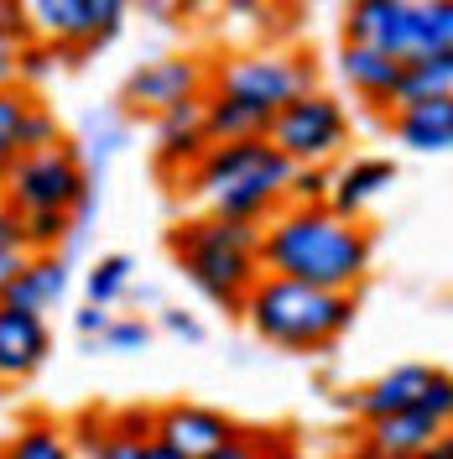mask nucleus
<instances>
[{
  "label": "nucleus",
  "mask_w": 453,
  "mask_h": 459,
  "mask_svg": "<svg viewBox=\"0 0 453 459\" xmlns=\"http://www.w3.org/2000/svg\"><path fill=\"white\" fill-rule=\"evenodd\" d=\"M375 266V240L360 220H344L329 204H282L261 225V272L312 282L329 292H360Z\"/></svg>",
  "instance_id": "f257e3e1"
},
{
  "label": "nucleus",
  "mask_w": 453,
  "mask_h": 459,
  "mask_svg": "<svg viewBox=\"0 0 453 459\" xmlns=\"http://www.w3.org/2000/svg\"><path fill=\"white\" fill-rule=\"evenodd\" d=\"M240 318L251 324V334L261 344H277L286 355H318L349 334L355 292H329V287L261 272L240 303Z\"/></svg>",
  "instance_id": "f03ea898"
},
{
  "label": "nucleus",
  "mask_w": 453,
  "mask_h": 459,
  "mask_svg": "<svg viewBox=\"0 0 453 459\" xmlns=\"http://www.w3.org/2000/svg\"><path fill=\"white\" fill-rule=\"evenodd\" d=\"M167 246L183 266V277L199 287L209 303H219L225 314H240L245 292L261 277V225L225 220V214H199V220H183L172 230Z\"/></svg>",
  "instance_id": "7ed1b4c3"
},
{
  "label": "nucleus",
  "mask_w": 453,
  "mask_h": 459,
  "mask_svg": "<svg viewBox=\"0 0 453 459\" xmlns=\"http://www.w3.org/2000/svg\"><path fill=\"white\" fill-rule=\"evenodd\" d=\"M94 188V178L84 168V152L68 142L37 146V152H16V162L0 178V199L11 204L16 214H31V209H63L73 214Z\"/></svg>",
  "instance_id": "20e7f679"
},
{
  "label": "nucleus",
  "mask_w": 453,
  "mask_h": 459,
  "mask_svg": "<svg viewBox=\"0 0 453 459\" xmlns=\"http://www.w3.org/2000/svg\"><path fill=\"white\" fill-rule=\"evenodd\" d=\"M349 131H355L349 126V110H344L334 94H323V89L312 84L303 94H292L282 110L271 115L266 142L277 146L292 168H329L344 146H349Z\"/></svg>",
  "instance_id": "39448f33"
},
{
  "label": "nucleus",
  "mask_w": 453,
  "mask_h": 459,
  "mask_svg": "<svg viewBox=\"0 0 453 459\" xmlns=\"http://www.w3.org/2000/svg\"><path fill=\"white\" fill-rule=\"evenodd\" d=\"M312 84H318L312 57L277 53V48L251 53V57H235V63H225V68L209 79L214 94H229V100H240V105L261 110V115H266V126H271V115L282 110L292 94H303V89H312Z\"/></svg>",
  "instance_id": "423d86ee"
},
{
  "label": "nucleus",
  "mask_w": 453,
  "mask_h": 459,
  "mask_svg": "<svg viewBox=\"0 0 453 459\" xmlns=\"http://www.w3.org/2000/svg\"><path fill=\"white\" fill-rule=\"evenodd\" d=\"M209 63L203 57H183V53H167V57H151L141 68H131L125 74V84H120V110L125 120H157L162 110L172 105H183V100H199L209 94Z\"/></svg>",
  "instance_id": "0eeeda50"
},
{
  "label": "nucleus",
  "mask_w": 453,
  "mask_h": 459,
  "mask_svg": "<svg viewBox=\"0 0 453 459\" xmlns=\"http://www.w3.org/2000/svg\"><path fill=\"white\" fill-rule=\"evenodd\" d=\"M292 162H286L277 146H266L251 168H240L229 183H219L214 194H203L209 214H225V220H245V225H266L277 209H282V183Z\"/></svg>",
  "instance_id": "6e6552de"
},
{
  "label": "nucleus",
  "mask_w": 453,
  "mask_h": 459,
  "mask_svg": "<svg viewBox=\"0 0 453 459\" xmlns=\"http://www.w3.org/2000/svg\"><path fill=\"white\" fill-rule=\"evenodd\" d=\"M235 418L219 407H203V402H167L151 412V438L167 444L172 455L183 459H203L209 449H219L225 438H235Z\"/></svg>",
  "instance_id": "1a4fd4ad"
},
{
  "label": "nucleus",
  "mask_w": 453,
  "mask_h": 459,
  "mask_svg": "<svg viewBox=\"0 0 453 459\" xmlns=\"http://www.w3.org/2000/svg\"><path fill=\"white\" fill-rule=\"evenodd\" d=\"M68 282H73L68 277V256H57V251H21L16 272L0 287V303L27 308V314H53L57 303L68 298Z\"/></svg>",
  "instance_id": "9d476101"
},
{
  "label": "nucleus",
  "mask_w": 453,
  "mask_h": 459,
  "mask_svg": "<svg viewBox=\"0 0 453 459\" xmlns=\"http://www.w3.org/2000/svg\"><path fill=\"white\" fill-rule=\"evenodd\" d=\"M53 355V324L47 314H27L0 303V381H27Z\"/></svg>",
  "instance_id": "9b49d317"
},
{
  "label": "nucleus",
  "mask_w": 453,
  "mask_h": 459,
  "mask_svg": "<svg viewBox=\"0 0 453 459\" xmlns=\"http://www.w3.org/2000/svg\"><path fill=\"white\" fill-rule=\"evenodd\" d=\"M203 146H209V131H203V94L157 115V131H151V162H157V172L183 178V172L199 162Z\"/></svg>",
  "instance_id": "f8f14e48"
},
{
  "label": "nucleus",
  "mask_w": 453,
  "mask_h": 459,
  "mask_svg": "<svg viewBox=\"0 0 453 459\" xmlns=\"http://www.w3.org/2000/svg\"><path fill=\"white\" fill-rule=\"evenodd\" d=\"M432 376H438V366H427V360H401V366H391L386 376L365 381L360 392H349L344 407H349L360 423H375V418H386V412L417 407V397L427 392V381H432Z\"/></svg>",
  "instance_id": "ddd939ff"
},
{
  "label": "nucleus",
  "mask_w": 453,
  "mask_h": 459,
  "mask_svg": "<svg viewBox=\"0 0 453 459\" xmlns=\"http://www.w3.org/2000/svg\"><path fill=\"white\" fill-rule=\"evenodd\" d=\"M397 178L401 172H397L391 157H349L339 172H329V199L323 204H329L334 214H344V220H360Z\"/></svg>",
  "instance_id": "4468645a"
},
{
  "label": "nucleus",
  "mask_w": 453,
  "mask_h": 459,
  "mask_svg": "<svg viewBox=\"0 0 453 459\" xmlns=\"http://www.w3.org/2000/svg\"><path fill=\"white\" fill-rule=\"evenodd\" d=\"M443 433H449V418L427 412L417 402V407H401V412H386V418L365 423V444L380 459H412V455H423L432 438H443Z\"/></svg>",
  "instance_id": "2eb2a0df"
},
{
  "label": "nucleus",
  "mask_w": 453,
  "mask_h": 459,
  "mask_svg": "<svg viewBox=\"0 0 453 459\" xmlns=\"http://www.w3.org/2000/svg\"><path fill=\"white\" fill-rule=\"evenodd\" d=\"M339 79L349 84L355 100H365L375 110H391V94H397L401 79V57L380 53L370 42H344L339 48Z\"/></svg>",
  "instance_id": "dca6fc26"
},
{
  "label": "nucleus",
  "mask_w": 453,
  "mask_h": 459,
  "mask_svg": "<svg viewBox=\"0 0 453 459\" xmlns=\"http://www.w3.org/2000/svg\"><path fill=\"white\" fill-rule=\"evenodd\" d=\"M386 131L397 136L406 152L423 157H443L453 146V100H427V105H397L386 110Z\"/></svg>",
  "instance_id": "f3484780"
},
{
  "label": "nucleus",
  "mask_w": 453,
  "mask_h": 459,
  "mask_svg": "<svg viewBox=\"0 0 453 459\" xmlns=\"http://www.w3.org/2000/svg\"><path fill=\"white\" fill-rule=\"evenodd\" d=\"M453 53V0H406L397 27V57Z\"/></svg>",
  "instance_id": "a211bd4d"
},
{
  "label": "nucleus",
  "mask_w": 453,
  "mask_h": 459,
  "mask_svg": "<svg viewBox=\"0 0 453 459\" xmlns=\"http://www.w3.org/2000/svg\"><path fill=\"white\" fill-rule=\"evenodd\" d=\"M27 5V27L37 42H53L68 53H94V27H89L84 0H21Z\"/></svg>",
  "instance_id": "6ab92c4d"
},
{
  "label": "nucleus",
  "mask_w": 453,
  "mask_h": 459,
  "mask_svg": "<svg viewBox=\"0 0 453 459\" xmlns=\"http://www.w3.org/2000/svg\"><path fill=\"white\" fill-rule=\"evenodd\" d=\"M427 100H453V53H427V57H401V79L391 94L397 105H427Z\"/></svg>",
  "instance_id": "aec40b11"
},
{
  "label": "nucleus",
  "mask_w": 453,
  "mask_h": 459,
  "mask_svg": "<svg viewBox=\"0 0 453 459\" xmlns=\"http://www.w3.org/2000/svg\"><path fill=\"white\" fill-rule=\"evenodd\" d=\"M401 5L406 0H349V11H344V42H370V48L397 57Z\"/></svg>",
  "instance_id": "412c9836"
},
{
  "label": "nucleus",
  "mask_w": 453,
  "mask_h": 459,
  "mask_svg": "<svg viewBox=\"0 0 453 459\" xmlns=\"http://www.w3.org/2000/svg\"><path fill=\"white\" fill-rule=\"evenodd\" d=\"M203 131L209 142H240V136H266V115L229 100V94H203Z\"/></svg>",
  "instance_id": "4be33fe9"
},
{
  "label": "nucleus",
  "mask_w": 453,
  "mask_h": 459,
  "mask_svg": "<svg viewBox=\"0 0 453 459\" xmlns=\"http://www.w3.org/2000/svg\"><path fill=\"white\" fill-rule=\"evenodd\" d=\"M131 277H136V261L125 256V251H110V256H99V261H94V266L84 272V303L115 308V303L125 298Z\"/></svg>",
  "instance_id": "5701e85b"
},
{
  "label": "nucleus",
  "mask_w": 453,
  "mask_h": 459,
  "mask_svg": "<svg viewBox=\"0 0 453 459\" xmlns=\"http://www.w3.org/2000/svg\"><path fill=\"white\" fill-rule=\"evenodd\" d=\"M125 142H131L125 115H89V120H84V146H89L84 168H89V178H94V188L105 183V162H110Z\"/></svg>",
  "instance_id": "b1692460"
},
{
  "label": "nucleus",
  "mask_w": 453,
  "mask_h": 459,
  "mask_svg": "<svg viewBox=\"0 0 453 459\" xmlns=\"http://www.w3.org/2000/svg\"><path fill=\"white\" fill-rule=\"evenodd\" d=\"M79 433H84V449L94 459H146V433H131V429H120V423H105V418H94V412L79 423Z\"/></svg>",
  "instance_id": "393cba45"
},
{
  "label": "nucleus",
  "mask_w": 453,
  "mask_h": 459,
  "mask_svg": "<svg viewBox=\"0 0 453 459\" xmlns=\"http://www.w3.org/2000/svg\"><path fill=\"white\" fill-rule=\"evenodd\" d=\"M0 455L5 459H73V444H68V433L57 423H27V429H16L0 444Z\"/></svg>",
  "instance_id": "a878e982"
},
{
  "label": "nucleus",
  "mask_w": 453,
  "mask_h": 459,
  "mask_svg": "<svg viewBox=\"0 0 453 459\" xmlns=\"http://www.w3.org/2000/svg\"><path fill=\"white\" fill-rule=\"evenodd\" d=\"M68 230H73V214H63V209H31V214H21V251H57L63 256Z\"/></svg>",
  "instance_id": "bb28decb"
},
{
  "label": "nucleus",
  "mask_w": 453,
  "mask_h": 459,
  "mask_svg": "<svg viewBox=\"0 0 453 459\" xmlns=\"http://www.w3.org/2000/svg\"><path fill=\"white\" fill-rule=\"evenodd\" d=\"M79 53H68V48H53V42H21L16 48V84H42V79H53L63 63H73Z\"/></svg>",
  "instance_id": "cd10ccee"
},
{
  "label": "nucleus",
  "mask_w": 453,
  "mask_h": 459,
  "mask_svg": "<svg viewBox=\"0 0 453 459\" xmlns=\"http://www.w3.org/2000/svg\"><path fill=\"white\" fill-rule=\"evenodd\" d=\"M131 5H136V0H84L89 27H94V53H99V48H110L115 37H120L125 16H131Z\"/></svg>",
  "instance_id": "c85d7f7f"
},
{
  "label": "nucleus",
  "mask_w": 453,
  "mask_h": 459,
  "mask_svg": "<svg viewBox=\"0 0 453 459\" xmlns=\"http://www.w3.org/2000/svg\"><path fill=\"white\" fill-rule=\"evenodd\" d=\"M63 142V126H57V115L42 105V100H31L27 120H21V136H16V152H37V146H53Z\"/></svg>",
  "instance_id": "c756f323"
},
{
  "label": "nucleus",
  "mask_w": 453,
  "mask_h": 459,
  "mask_svg": "<svg viewBox=\"0 0 453 459\" xmlns=\"http://www.w3.org/2000/svg\"><path fill=\"white\" fill-rule=\"evenodd\" d=\"M329 199V168H292L282 183V204H323Z\"/></svg>",
  "instance_id": "7c9ffc66"
},
{
  "label": "nucleus",
  "mask_w": 453,
  "mask_h": 459,
  "mask_svg": "<svg viewBox=\"0 0 453 459\" xmlns=\"http://www.w3.org/2000/svg\"><path fill=\"white\" fill-rule=\"evenodd\" d=\"M31 94L27 84H0V142H11L16 146V136H21V120H27L31 110Z\"/></svg>",
  "instance_id": "2f4dec72"
},
{
  "label": "nucleus",
  "mask_w": 453,
  "mask_h": 459,
  "mask_svg": "<svg viewBox=\"0 0 453 459\" xmlns=\"http://www.w3.org/2000/svg\"><path fill=\"white\" fill-rule=\"evenodd\" d=\"M99 344H110V350H120V355H131V350H146V344H151V324H146L141 314L110 318V324H105V334H99Z\"/></svg>",
  "instance_id": "473e14b6"
},
{
  "label": "nucleus",
  "mask_w": 453,
  "mask_h": 459,
  "mask_svg": "<svg viewBox=\"0 0 453 459\" xmlns=\"http://www.w3.org/2000/svg\"><path fill=\"white\" fill-rule=\"evenodd\" d=\"M157 324L167 329L172 340L203 344V324H199V318H193V314H188V308H167V303H162V308H157Z\"/></svg>",
  "instance_id": "72a5a7b5"
},
{
  "label": "nucleus",
  "mask_w": 453,
  "mask_h": 459,
  "mask_svg": "<svg viewBox=\"0 0 453 459\" xmlns=\"http://www.w3.org/2000/svg\"><path fill=\"white\" fill-rule=\"evenodd\" d=\"M261 438H266V433H255V429H235V438H225L219 449H209L203 459H255Z\"/></svg>",
  "instance_id": "f704fd0d"
},
{
  "label": "nucleus",
  "mask_w": 453,
  "mask_h": 459,
  "mask_svg": "<svg viewBox=\"0 0 453 459\" xmlns=\"http://www.w3.org/2000/svg\"><path fill=\"white\" fill-rule=\"evenodd\" d=\"M0 37H11L16 48H21V42H31L27 5H21V0H0Z\"/></svg>",
  "instance_id": "c9c22d12"
},
{
  "label": "nucleus",
  "mask_w": 453,
  "mask_h": 459,
  "mask_svg": "<svg viewBox=\"0 0 453 459\" xmlns=\"http://www.w3.org/2000/svg\"><path fill=\"white\" fill-rule=\"evenodd\" d=\"M110 308H99V303H84V308H79V314H73V329H79V334H84V340H99V334H105V324H110Z\"/></svg>",
  "instance_id": "e433bc0d"
},
{
  "label": "nucleus",
  "mask_w": 453,
  "mask_h": 459,
  "mask_svg": "<svg viewBox=\"0 0 453 459\" xmlns=\"http://www.w3.org/2000/svg\"><path fill=\"white\" fill-rule=\"evenodd\" d=\"M255 459H308V455H303L286 433H266V438H261V449H255Z\"/></svg>",
  "instance_id": "4c0bfd02"
},
{
  "label": "nucleus",
  "mask_w": 453,
  "mask_h": 459,
  "mask_svg": "<svg viewBox=\"0 0 453 459\" xmlns=\"http://www.w3.org/2000/svg\"><path fill=\"white\" fill-rule=\"evenodd\" d=\"M0 251H21V214L0 199Z\"/></svg>",
  "instance_id": "58836bf2"
},
{
  "label": "nucleus",
  "mask_w": 453,
  "mask_h": 459,
  "mask_svg": "<svg viewBox=\"0 0 453 459\" xmlns=\"http://www.w3.org/2000/svg\"><path fill=\"white\" fill-rule=\"evenodd\" d=\"M125 298H131V303H136V308H162V287H151V282H131L125 287Z\"/></svg>",
  "instance_id": "ea45409f"
},
{
  "label": "nucleus",
  "mask_w": 453,
  "mask_h": 459,
  "mask_svg": "<svg viewBox=\"0 0 453 459\" xmlns=\"http://www.w3.org/2000/svg\"><path fill=\"white\" fill-rule=\"evenodd\" d=\"M0 84H16V42L0 37Z\"/></svg>",
  "instance_id": "a19ab883"
},
{
  "label": "nucleus",
  "mask_w": 453,
  "mask_h": 459,
  "mask_svg": "<svg viewBox=\"0 0 453 459\" xmlns=\"http://www.w3.org/2000/svg\"><path fill=\"white\" fill-rule=\"evenodd\" d=\"M412 459H453V444H449V433H443V438H432V444H427L423 455H412Z\"/></svg>",
  "instance_id": "79ce46f5"
},
{
  "label": "nucleus",
  "mask_w": 453,
  "mask_h": 459,
  "mask_svg": "<svg viewBox=\"0 0 453 459\" xmlns=\"http://www.w3.org/2000/svg\"><path fill=\"white\" fill-rule=\"evenodd\" d=\"M16 261H21V251H0V287H5L11 272H16Z\"/></svg>",
  "instance_id": "37998d69"
},
{
  "label": "nucleus",
  "mask_w": 453,
  "mask_h": 459,
  "mask_svg": "<svg viewBox=\"0 0 453 459\" xmlns=\"http://www.w3.org/2000/svg\"><path fill=\"white\" fill-rule=\"evenodd\" d=\"M146 459H183V455H172L167 444H157V438H146Z\"/></svg>",
  "instance_id": "c03bdc74"
},
{
  "label": "nucleus",
  "mask_w": 453,
  "mask_h": 459,
  "mask_svg": "<svg viewBox=\"0 0 453 459\" xmlns=\"http://www.w3.org/2000/svg\"><path fill=\"white\" fill-rule=\"evenodd\" d=\"M339 459H380V455H375V449H370V444H355V449H344Z\"/></svg>",
  "instance_id": "a18cd8bd"
},
{
  "label": "nucleus",
  "mask_w": 453,
  "mask_h": 459,
  "mask_svg": "<svg viewBox=\"0 0 453 459\" xmlns=\"http://www.w3.org/2000/svg\"><path fill=\"white\" fill-rule=\"evenodd\" d=\"M11 162H16V146L0 142V178H5V168H11Z\"/></svg>",
  "instance_id": "49530a36"
},
{
  "label": "nucleus",
  "mask_w": 453,
  "mask_h": 459,
  "mask_svg": "<svg viewBox=\"0 0 453 459\" xmlns=\"http://www.w3.org/2000/svg\"><path fill=\"white\" fill-rule=\"evenodd\" d=\"M0 386H5V381H0Z\"/></svg>",
  "instance_id": "de8ad7c7"
},
{
  "label": "nucleus",
  "mask_w": 453,
  "mask_h": 459,
  "mask_svg": "<svg viewBox=\"0 0 453 459\" xmlns=\"http://www.w3.org/2000/svg\"><path fill=\"white\" fill-rule=\"evenodd\" d=\"M0 459H5V455H0Z\"/></svg>",
  "instance_id": "09e8293b"
}]
</instances>
